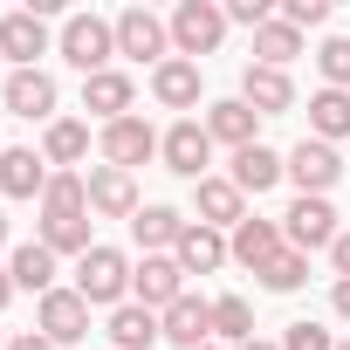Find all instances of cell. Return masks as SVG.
<instances>
[{
	"mask_svg": "<svg viewBox=\"0 0 350 350\" xmlns=\"http://www.w3.org/2000/svg\"><path fill=\"white\" fill-rule=\"evenodd\" d=\"M220 42H227V8L220 0H179V8H172V55L200 62Z\"/></svg>",
	"mask_w": 350,
	"mask_h": 350,
	"instance_id": "1",
	"label": "cell"
},
{
	"mask_svg": "<svg viewBox=\"0 0 350 350\" xmlns=\"http://www.w3.org/2000/svg\"><path fill=\"white\" fill-rule=\"evenodd\" d=\"M55 49H62V62H69V69L103 76V69H110V55H117V28H110L103 14H69Z\"/></svg>",
	"mask_w": 350,
	"mask_h": 350,
	"instance_id": "2",
	"label": "cell"
},
{
	"mask_svg": "<svg viewBox=\"0 0 350 350\" xmlns=\"http://www.w3.org/2000/svg\"><path fill=\"white\" fill-rule=\"evenodd\" d=\"M76 295H83L90 309H96V302H103V309H124V295H131V261L96 241V247L76 261Z\"/></svg>",
	"mask_w": 350,
	"mask_h": 350,
	"instance_id": "3",
	"label": "cell"
},
{
	"mask_svg": "<svg viewBox=\"0 0 350 350\" xmlns=\"http://www.w3.org/2000/svg\"><path fill=\"white\" fill-rule=\"evenodd\" d=\"M110 28H117V55L151 62V69H158V62H172V21H158L151 8H124Z\"/></svg>",
	"mask_w": 350,
	"mask_h": 350,
	"instance_id": "4",
	"label": "cell"
},
{
	"mask_svg": "<svg viewBox=\"0 0 350 350\" xmlns=\"http://www.w3.org/2000/svg\"><path fill=\"white\" fill-rule=\"evenodd\" d=\"M158 158H165V172H179V179H206V165H213V137H206V124L200 117H179L165 137H158Z\"/></svg>",
	"mask_w": 350,
	"mask_h": 350,
	"instance_id": "5",
	"label": "cell"
},
{
	"mask_svg": "<svg viewBox=\"0 0 350 350\" xmlns=\"http://www.w3.org/2000/svg\"><path fill=\"white\" fill-rule=\"evenodd\" d=\"M179 295H186V268L172 261V254H144V261L131 268V302H144L151 316H165Z\"/></svg>",
	"mask_w": 350,
	"mask_h": 350,
	"instance_id": "6",
	"label": "cell"
},
{
	"mask_svg": "<svg viewBox=\"0 0 350 350\" xmlns=\"http://www.w3.org/2000/svg\"><path fill=\"white\" fill-rule=\"evenodd\" d=\"M343 227H336V206L329 200H309V193H295V206L282 213V241L295 247V254H309V247H329Z\"/></svg>",
	"mask_w": 350,
	"mask_h": 350,
	"instance_id": "7",
	"label": "cell"
},
{
	"mask_svg": "<svg viewBox=\"0 0 350 350\" xmlns=\"http://www.w3.org/2000/svg\"><path fill=\"white\" fill-rule=\"evenodd\" d=\"M288 179H295V193H309V200H329V186L343 179V158H336V144H323V137H302V144L288 151Z\"/></svg>",
	"mask_w": 350,
	"mask_h": 350,
	"instance_id": "8",
	"label": "cell"
},
{
	"mask_svg": "<svg viewBox=\"0 0 350 350\" xmlns=\"http://www.w3.org/2000/svg\"><path fill=\"white\" fill-rule=\"evenodd\" d=\"M35 329H42L49 343H83V336H90V302H83L76 288H49L42 309H35Z\"/></svg>",
	"mask_w": 350,
	"mask_h": 350,
	"instance_id": "9",
	"label": "cell"
},
{
	"mask_svg": "<svg viewBox=\"0 0 350 350\" xmlns=\"http://www.w3.org/2000/svg\"><path fill=\"white\" fill-rule=\"evenodd\" d=\"M0 96H8V110L28 117V124H55V76L49 69H14Z\"/></svg>",
	"mask_w": 350,
	"mask_h": 350,
	"instance_id": "10",
	"label": "cell"
},
{
	"mask_svg": "<svg viewBox=\"0 0 350 350\" xmlns=\"http://www.w3.org/2000/svg\"><path fill=\"white\" fill-rule=\"evenodd\" d=\"M241 103H247L254 117H282V110H295V83H288V69H261V62H247V69H241Z\"/></svg>",
	"mask_w": 350,
	"mask_h": 350,
	"instance_id": "11",
	"label": "cell"
},
{
	"mask_svg": "<svg viewBox=\"0 0 350 350\" xmlns=\"http://www.w3.org/2000/svg\"><path fill=\"white\" fill-rule=\"evenodd\" d=\"M103 165H117V172H131V165H144L151 151H158V131L144 124V117H117V124H103Z\"/></svg>",
	"mask_w": 350,
	"mask_h": 350,
	"instance_id": "12",
	"label": "cell"
},
{
	"mask_svg": "<svg viewBox=\"0 0 350 350\" xmlns=\"http://www.w3.org/2000/svg\"><path fill=\"white\" fill-rule=\"evenodd\" d=\"M158 329H165V343L200 350V343H213V302H206V295H179V302L158 316Z\"/></svg>",
	"mask_w": 350,
	"mask_h": 350,
	"instance_id": "13",
	"label": "cell"
},
{
	"mask_svg": "<svg viewBox=\"0 0 350 350\" xmlns=\"http://www.w3.org/2000/svg\"><path fill=\"white\" fill-rule=\"evenodd\" d=\"M0 55H8L14 69H35V55H49V21H42L35 8L0 14Z\"/></svg>",
	"mask_w": 350,
	"mask_h": 350,
	"instance_id": "14",
	"label": "cell"
},
{
	"mask_svg": "<svg viewBox=\"0 0 350 350\" xmlns=\"http://www.w3.org/2000/svg\"><path fill=\"white\" fill-rule=\"evenodd\" d=\"M0 193L8 200H42L49 193V158L28 151V144H8L0 151Z\"/></svg>",
	"mask_w": 350,
	"mask_h": 350,
	"instance_id": "15",
	"label": "cell"
},
{
	"mask_svg": "<svg viewBox=\"0 0 350 350\" xmlns=\"http://www.w3.org/2000/svg\"><path fill=\"white\" fill-rule=\"evenodd\" d=\"M193 206H200V227H220V234L247 220V193H241L234 179H213V172L193 186Z\"/></svg>",
	"mask_w": 350,
	"mask_h": 350,
	"instance_id": "16",
	"label": "cell"
},
{
	"mask_svg": "<svg viewBox=\"0 0 350 350\" xmlns=\"http://www.w3.org/2000/svg\"><path fill=\"white\" fill-rule=\"evenodd\" d=\"M282 247H288V241H282V227H275V220H254V213H247V220L227 234V254H234L241 268H254V275H261V268H268Z\"/></svg>",
	"mask_w": 350,
	"mask_h": 350,
	"instance_id": "17",
	"label": "cell"
},
{
	"mask_svg": "<svg viewBox=\"0 0 350 350\" xmlns=\"http://www.w3.org/2000/svg\"><path fill=\"white\" fill-rule=\"evenodd\" d=\"M90 213H103V220H137L131 172H117V165H96V172H90Z\"/></svg>",
	"mask_w": 350,
	"mask_h": 350,
	"instance_id": "18",
	"label": "cell"
},
{
	"mask_svg": "<svg viewBox=\"0 0 350 350\" xmlns=\"http://www.w3.org/2000/svg\"><path fill=\"white\" fill-rule=\"evenodd\" d=\"M186 227H193V220H186L179 206H137V220H131V241H137L144 254H172Z\"/></svg>",
	"mask_w": 350,
	"mask_h": 350,
	"instance_id": "19",
	"label": "cell"
},
{
	"mask_svg": "<svg viewBox=\"0 0 350 350\" xmlns=\"http://www.w3.org/2000/svg\"><path fill=\"white\" fill-rule=\"evenodd\" d=\"M172 261H179L186 275H213V268L234 261V254H227V234H220V227H200V220H193V227L179 234V247H172Z\"/></svg>",
	"mask_w": 350,
	"mask_h": 350,
	"instance_id": "20",
	"label": "cell"
},
{
	"mask_svg": "<svg viewBox=\"0 0 350 350\" xmlns=\"http://www.w3.org/2000/svg\"><path fill=\"white\" fill-rule=\"evenodd\" d=\"M254 131H261V117H254L241 96H227V103H206V137H213V144H234V151H247V144H261Z\"/></svg>",
	"mask_w": 350,
	"mask_h": 350,
	"instance_id": "21",
	"label": "cell"
},
{
	"mask_svg": "<svg viewBox=\"0 0 350 350\" xmlns=\"http://www.w3.org/2000/svg\"><path fill=\"white\" fill-rule=\"evenodd\" d=\"M227 179H234L241 193H268V186L288 179V158L268 151V144H247V151H234V172H227Z\"/></svg>",
	"mask_w": 350,
	"mask_h": 350,
	"instance_id": "22",
	"label": "cell"
},
{
	"mask_svg": "<svg viewBox=\"0 0 350 350\" xmlns=\"http://www.w3.org/2000/svg\"><path fill=\"white\" fill-rule=\"evenodd\" d=\"M151 96H158L165 110H193V103H200V62H186V55L158 62V69H151Z\"/></svg>",
	"mask_w": 350,
	"mask_h": 350,
	"instance_id": "23",
	"label": "cell"
},
{
	"mask_svg": "<svg viewBox=\"0 0 350 350\" xmlns=\"http://www.w3.org/2000/svg\"><path fill=\"white\" fill-rule=\"evenodd\" d=\"M131 76L124 69H103V76H83V110H96L103 124H117V117H131Z\"/></svg>",
	"mask_w": 350,
	"mask_h": 350,
	"instance_id": "24",
	"label": "cell"
},
{
	"mask_svg": "<svg viewBox=\"0 0 350 350\" xmlns=\"http://www.w3.org/2000/svg\"><path fill=\"white\" fill-rule=\"evenodd\" d=\"M55 261H62V254H49L42 241H28V247H14V254H8V275H14V288L49 295V288H62V282H55Z\"/></svg>",
	"mask_w": 350,
	"mask_h": 350,
	"instance_id": "25",
	"label": "cell"
},
{
	"mask_svg": "<svg viewBox=\"0 0 350 350\" xmlns=\"http://www.w3.org/2000/svg\"><path fill=\"white\" fill-rule=\"evenodd\" d=\"M42 158H49L55 172H69L76 158H90V124H76V117H55V124L42 131Z\"/></svg>",
	"mask_w": 350,
	"mask_h": 350,
	"instance_id": "26",
	"label": "cell"
},
{
	"mask_svg": "<svg viewBox=\"0 0 350 350\" xmlns=\"http://www.w3.org/2000/svg\"><path fill=\"white\" fill-rule=\"evenodd\" d=\"M165 329H158V316L144 309V302H124V309H110V343L117 350H151Z\"/></svg>",
	"mask_w": 350,
	"mask_h": 350,
	"instance_id": "27",
	"label": "cell"
},
{
	"mask_svg": "<svg viewBox=\"0 0 350 350\" xmlns=\"http://www.w3.org/2000/svg\"><path fill=\"white\" fill-rule=\"evenodd\" d=\"M76 213H90V179H76V172H49L42 220H76Z\"/></svg>",
	"mask_w": 350,
	"mask_h": 350,
	"instance_id": "28",
	"label": "cell"
},
{
	"mask_svg": "<svg viewBox=\"0 0 350 350\" xmlns=\"http://www.w3.org/2000/svg\"><path fill=\"white\" fill-rule=\"evenodd\" d=\"M295 55H302V28H288L282 14H275L268 28H254V62H261V69H288Z\"/></svg>",
	"mask_w": 350,
	"mask_h": 350,
	"instance_id": "29",
	"label": "cell"
},
{
	"mask_svg": "<svg viewBox=\"0 0 350 350\" xmlns=\"http://www.w3.org/2000/svg\"><path fill=\"white\" fill-rule=\"evenodd\" d=\"M309 131H316L323 144L350 137V90H316V96H309Z\"/></svg>",
	"mask_w": 350,
	"mask_h": 350,
	"instance_id": "30",
	"label": "cell"
},
{
	"mask_svg": "<svg viewBox=\"0 0 350 350\" xmlns=\"http://www.w3.org/2000/svg\"><path fill=\"white\" fill-rule=\"evenodd\" d=\"M213 336H220V343H234V350H241V343H254V309H247L241 295H220V302H213Z\"/></svg>",
	"mask_w": 350,
	"mask_h": 350,
	"instance_id": "31",
	"label": "cell"
},
{
	"mask_svg": "<svg viewBox=\"0 0 350 350\" xmlns=\"http://www.w3.org/2000/svg\"><path fill=\"white\" fill-rule=\"evenodd\" d=\"M42 247L49 254H90L96 241H90V213H76V220H42Z\"/></svg>",
	"mask_w": 350,
	"mask_h": 350,
	"instance_id": "32",
	"label": "cell"
},
{
	"mask_svg": "<svg viewBox=\"0 0 350 350\" xmlns=\"http://www.w3.org/2000/svg\"><path fill=\"white\" fill-rule=\"evenodd\" d=\"M309 282V254H295V247H282L268 268H261V288H275V295H295Z\"/></svg>",
	"mask_w": 350,
	"mask_h": 350,
	"instance_id": "33",
	"label": "cell"
},
{
	"mask_svg": "<svg viewBox=\"0 0 350 350\" xmlns=\"http://www.w3.org/2000/svg\"><path fill=\"white\" fill-rule=\"evenodd\" d=\"M316 69H323V90H350V35H329L316 49Z\"/></svg>",
	"mask_w": 350,
	"mask_h": 350,
	"instance_id": "34",
	"label": "cell"
},
{
	"mask_svg": "<svg viewBox=\"0 0 350 350\" xmlns=\"http://www.w3.org/2000/svg\"><path fill=\"white\" fill-rule=\"evenodd\" d=\"M282 350H336V336L323 323H288L282 329Z\"/></svg>",
	"mask_w": 350,
	"mask_h": 350,
	"instance_id": "35",
	"label": "cell"
},
{
	"mask_svg": "<svg viewBox=\"0 0 350 350\" xmlns=\"http://www.w3.org/2000/svg\"><path fill=\"white\" fill-rule=\"evenodd\" d=\"M288 28H316V21H329V0H282L275 8Z\"/></svg>",
	"mask_w": 350,
	"mask_h": 350,
	"instance_id": "36",
	"label": "cell"
},
{
	"mask_svg": "<svg viewBox=\"0 0 350 350\" xmlns=\"http://www.w3.org/2000/svg\"><path fill=\"white\" fill-rule=\"evenodd\" d=\"M227 21H241V28H268V21H275V0H227Z\"/></svg>",
	"mask_w": 350,
	"mask_h": 350,
	"instance_id": "37",
	"label": "cell"
},
{
	"mask_svg": "<svg viewBox=\"0 0 350 350\" xmlns=\"http://www.w3.org/2000/svg\"><path fill=\"white\" fill-rule=\"evenodd\" d=\"M329 268H336V282H350V227L329 241Z\"/></svg>",
	"mask_w": 350,
	"mask_h": 350,
	"instance_id": "38",
	"label": "cell"
},
{
	"mask_svg": "<svg viewBox=\"0 0 350 350\" xmlns=\"http://www.w3.org/2000/svg\"><path fill=\"white\" fill-rule=\"evenodd\" d=\"M8 350H55V343H49V336H42V329H21V336H14V343H8Z\"/></svg>",
	"mask_w": 350,
	"mask_h": 350,
	"instance_id": "39",
	"label": "cell"
},
{
	"mask_svg": "<svg viewBox=\"0 0 350 350\" xmlns=\"http://www.w3.org/2000/svg\"><path fill=\"white\" fill-rule=\"evenodd\" d=\"M329 309H336V316L350 323V282H336V288H329Z\"/></svg>",
	"mask_w": 350,
	"mask_h": 350,
	"instance_id": "40",
	"label": "cell"
},
{
	"mask_svg": "<svg viewBox=\"0 0 350 350\" xmlns=\"http://www.w3.org/2000/svg\"><path fill=\"white\" fill-rule=\"evenodd\" d=\"M14 302V275H8V261H0V309Z\"/></svg>",
	"mask_w": 350,
	"mask_h": 350,
	"instance_id": "41",
	"label": "cell"
},
{
	"mask_svg": "<svg viewBox=\"0 0 350 350\" xmlns=\"http://www.w3.org/2000/svg\"><path fill=\"white\" fill-rule=\"evenodd\" d=\"M241 350H282V343H261V336H254V343H241Z\"/></svg>",
	"mask_w": 350,
	"mask_h": 350,
	"instance_id": "42",
	"label": "cell"
},
{
	"mask_svg": "<svg viewBox=\"0 0 350 350\" xmlns=\"http://www.w3.org/2000/svg\"><path fill=\"white\" fill-rule=\"evenodd\" d=\"M0 247H8V213H0Z\"/></svg>",
	"mask_w": 350,
	"mask_h": 350,
	"instance_id": "43",
	"label": "cell"
},
{
	"mask_svg": "<svg viewBox=\"0 0 350 350\" xmlns=\"http://www.w3.org/2000/svg\"><path fill=\"white\" fill-rule=\"evenodd\" d=\"M200 350H220V343H200Z\"/></svg>",
	"mask_w": 350,
	"mask_h": 350,
	"instance_id": "44",
	"label": "cell"
},
{
	"mask_svg": "<svg viewBox=\"0 0 350 350\" xmlns=\"http://www.w3.org/2000/svg\"><path fill=\"white\" fill-rule=\"evenodd\" d=\"M336 350H350V336H343V343H336Z\"/></svg>",
	"mask_w": 350,
	"mask_h": 350,
	"instance_id": "45",
	"label": "cell"
},
{
	"mask_svg": "<svg viewBox=\"0 0 350 350\" xmlns=\"http://www.w3.org/2000/svg\"><path fill=\"white\" fill-rule=\"evenodd\" d=\"M0 151H8V144H0Z\"/></svg>",
	"mask_w": 350,
	"mask_h": 350,
	"instance_id": "46",
	"label": "cell"
},
{
	"mask_svg": "<svg viewBox=\"0 0 350 350\" xmlns=\"http://www.w3.org/2000/svg\"><path fill=\"white\" fill-rule=\"evenodd\" d=\"M0 350H8V343H0Z\"/></svg>",
	"mask_w": 350,
	"mask_h": 350,
	"instance_id": "47",
	"label": "cell"
}]
</instances>
